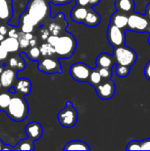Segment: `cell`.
Segmentation results:
<instances>
[{"instance_id":"15","label":"cell","mask_w":150,"mask_h":151,"mask_svg":"<svg viewBox=\"0 0 150 151\" xmlns=\"http://www.w3.org/2000/svg\"><path fill=\"white\" fill-rule=\"evenodd\" d=\"M127 22H128V14L118 11L114 12L111 17V23L121 29L127 28Z\"/></svg>"},{"instance_id":"21","label":"cell","mask_w":150,"mask_h":151,"mask_svg":"<svg viewBox=\"0 0 150 151\" xmlns=\"http://www.w3.org/2000/svg\"><path fill=\"white\" fill-rule=\"evenodd\" d=\"M64 150H90V148L84 142L72 141L64 147Z\"/></svg>"},{"instance_id":"9","label":"cell","mask_w":150,"mask_h":151,"mask_svg":"<svg viewBox=\"0 0 150 151\" xmlns=\"http://www.w3.org/2000/svg\"><path fill=\"white\" fill-rule=\"evenodd\" d=\"M95 88L97 96L103 100H109L112 98L116 92V87L111 79L102 81Z\"/></svg>"},{"instance_id":"17","label":"cell","mask_w":150,"mask_h":151,"mask_svg":"<svg viewBox=\"0 0 150 151\" xmlns=\"http://www.w3.org/2000/svg\"><path fill=\"white\" fill-rule=\"evenodd\" d=\"M88 10V8H87L85 6L76 4L71 12L72 19L76 23H83V21L86 18Z\"/></svg>"},{"instance_id":"46","label":"cell","mask_w":150,"mask_h":151,"mask_svg":"<svg viewBox=\"0 0 150 151\" xmlns=\"http://www.w3.org/2000/svg\"><path fill=\"white\" fill-rule=\"evenodd\" d=\"M3 145H4V144H3V142L0 141V150H3Z\"/></svg>"},{"instance_id":"34","label":"cell","mask_w":150,"mask_h":151,"mask_svg":"<svg viewBox=\"0 0 150 151\" xmlns=\"http://www.w3.org/2000/svg\"><path fill=\"white\" fill-rule=\"evenodd\" d=\"M8 57V51L0 44V62L4 61Z\"/></svg>"},{"instance_id":"18","label":"cell","mask_w":150,"mask_h":151,"mask_svg":"<svg viewBox=\"0 0 150 151\" xmlns=\"http://www.w3.org/2000/svg\"><path fill=\"white\" fill-rule=\"evenodd\" d=\"M115 7L118 12L129 14L134 11L135 4L133 0H116Z\"/></svg>"},{"instance_id":"49","label":"cell","mask_w":150,"mask_h":151,"mask_svg":"<svg viewBox=\"0 0 150 151\" xmlns=\"http://www.w3.org/2000/svg\"><path fill=\"white\" fill-rule=\"evenodd\" d=\"M1 88H2V85H1V82H0V89H1Z\"/></svg>"},{"instance_id":"47","label":"cell","mask_w":150,"mask_h":151,"mask_svg":"<svg viewBox=\"0 0 150 151\" xmlns=\"http://www.w3.org/2000/svg\"><path fill=\"white\" fill-rule=\"evenodd\" d=\"M2 72H3V67H1V66H0V73H1Z\"/></svg>"},{"instance_id":"42","label":"cell","mask_w":150,"mask_h":151,"mask_svg":"<svg viewBox=\"0 0 150 151\" xmlns=\"http://www.w3.org/2000/svg\"><path fill=\"white\" fill-rule=\"evenodd\" d=\"M101 2V0H89V4H88V6L89 7H93V6H95L97 5L99 3Z\"/></svg>"},{"instance_id":"6","label":"cell","mask_w":150,"mask_h":151,"mask_svg":"<svg viewBox=\"0 0 150 151\" xmlns=\"http://www.w3.org/2000/svg\"><path fill=\"white\" fill-rule=\"evenodd\" d=\"M150 26V21L147 15L131 12L128 14V22H127V28L133 31V32H146L149 30Z\"/></svg>"},{"instance_id":"7","label":"cell","mask_w":150,"mask_h":151,"mask_svg":"<svg viewBox=\"0 0 150 151\" xmlns=\"http://www.w3.org/2000/svg\"><path fill=\"white\" fill-rule=\"evenodd\" d=\"M107 38H108L109 43L113 48L125 45L126 43L125 29H121L111 23L107 30Z\"/></svg>"},{"instance_id":"48","label":"cell","mask_w":150,"mask_h":151,"mask_svg":"<svg viewBox=\"0 0 150 151\" xmlns=\"http://www.w3.org/2000/svg\"><path fill=\"white\" fill-rule=\"evenodd\" d=\"M149 44H150V36H149Z\"/></svg>"},{"instance_id":"38","label":"cell","mask_w":150,"mask_h":151,"mask_svg":"<svg viewBox=\"0 0 150 151\" xmlns=\"http://www.w3.org/2000/svg\"><path fill=\"white\" fill-rule=\"evenodd\" d=\"M50 33L49 29H42V30H41V38L42 40H47L48 37L50 36Z\"/></svg>"},{"instance_id":"32","label":"cell","mask_w":150,"mask_h":151,"mask_svg":"<svg viewBox=\"0 0 150 151\" xmlns=\"http://www.w3.org/2000/svg\"><path fill=\"white\" fill-rule=\"evenodd\" d=\"M34 25L23 23L22 27H21V31H22V33H32L34 30Z\"/></svg>"},{"instance_id":"43","label":"cell","mask_w":150,"mask_h":151,"mask_svg":"<svg viewBox=\"0 0 150 151\" xmlns=\"http://www.w3.org/2000/svg\"><path fill=\"white\" fill-rule=\"evenodd\" d=\"M36 43H37V42H36V40L34 38H32L31 40H29V46L34 47V46L36 45Z\"/></svg>"},{"instance_id":"16","label":"cell","mask_w":150,"mask_h":151,"mask_svg":"<svg viewBox=\"0 0 150 151\" xmlns=\"http://www.w3.org/2000/svg\"><path fill=\"white\" fill-rule=\"evenodd\" d=\"M101 22V16L100 14L95 12V10L88 8L86 18L83 21L82 24L89 27H95L96 26H98Z\"/></svg>"},{"instance_id":"14","label":"cell","mask_w":150,"mask_h":151,"mask_svg":"<svg viewBox=\"0 0 150 151\" xmlns=\"http://www.w3.org/2000/svg\"><path fill=\"white\" fill-rule=\"evenodd\" d=\"M12 4L11 0H0V19L9 21L12 17Z\"/></svg>"},{"instance_id":"24","label":"cell","mask_w":150,"mask_h":151,"mask_svg":"<svg viewBox=\"0 0 150 151\" xmlns=\"http://www.w3.org/2000/svg\"><path fill=\"white\" fill-rule=\"evenodd\" d=\"M11 93L8 92V93H2L0 94V110L1 111H6L11 98Z\"/></svg>"},{"instance_id":"22","label":"cell","mask_w":150,"mask_h":151,"mask_svg":"<svg viewBox=\"0 0 150 151\" xmlns=\"http://www.w3.org/2000/svg\"><path fill=\"white\" fill-rule=\"evenodd\" d=\"M13 150H34V142L27 139H23L20 140L16 146L13 148Z\"/></svg>"},{"instance_id":"5","label":"cell","mask_w":150,"mask_h":151,"mask_svg":"<svg viewBox=\"0 0 150 151\" xmlns=\"http://www.w3.org/2000/svg\"><path fill=\"white\" fill-rule=\"evenodd\" d=\"M57 119L59 124L64 127L71 128L76 125L78 119V112L72 102H66L65 107L59 111Z\"/></svg>"},{"instance_id":"2","label":"cell","mask_w":150,"mask_h":151,"mask_svg":"<svg viewBox=\"0 0 150 151\" xmlns=\"http://www.w3.org/2000/svg\"><path fill=\"white\" fill-rule=\"evenodd\" d=\"M55 53L62 58H71L76 49V40L71 34H65L58 35L57 39L53 45Z\"/></svg>"},{"instance_id":"36","label":"cell","mask_w":150,"mask_h":151,"mask_svg":"<svg viewBox=\"0 0 150 151\" xmlns=\"http://www.w3.org/2000/svg\"><path fill=\"white\" fill-rule=\"evenodd\" d=\"M144 75L149 81H150V61L147 63V65L144 67Z\"/></svg>"},{"instance_id":"3","label":"cell","mask_w":150,"mask_h":151,"mask_svg":"<svg viewBox=\"0 0 150 151\" xmlns=\"http://www.w3.org/2000/svg\"><path fill=\"white\" fill-rule=\"evenodd\" d=\"M50 12V4L46 0H31L27 6V13L37 25L46 18Z\"/></svg>"},{"instance_id":"11","label":"cell","mask_w":150,"mask_h":151,"mask_svg":"<svg viewBox=\"0 0 150 151\" xmlns=\"http://www.w3.org/2000/svg\"><path fill=\"white\" fill-rule=\"evenodd\" d=\"M25 131L27 137L33 142L39 140L42 135V127L39 122L36 121H32L27 124L26 126Z\"/></svg>"},{"instance_id":"20","label":"cell","mask_w":150,"mask_h":151,"mask_svg":"<svg viewBox=\"0 0 150 151\" xmlns=\"http://www.w3.org/2000/svg\"><path fill=\"white\" fill-rule=\"evenodd\" d=\"M1 45L9 52H16L19 50V41L17 38H13V37H8V38H4L2 42H1Z\"/></svg>"},{"instance_id":"41","label":"cell","mask_w":150,"mask_h":151,"mask_svg":"<svg viewBox=\"0 0 150 151\" xmlns=\"http://www.w3.org/2000/svg\"><path fill=\"white\" fill-rule=\"evenodd\" d=\"M7 33H8L7 27L4 26V25H1L0 26V34L3 35H7Z\"/></svg>"},{"instance_id":"44","label":"cell","mask_w":150,"mask_h":151,"mask_svg":"<svg viewBox=\"0 0 150 151\" xmlns=\"http://www.w3.org/2000/svg\"><path fill=\"white\" fill-rule=\"evenodd\" d=\"M146 15H147V17L149 18V19L150 21V3L147 5V8H146Z\"/></svg>"},{"instance_id":"28","label":"cell","mask_w":150,"mask_h":151,"mask_svg":"<svg viewBox=\"0 0 150 151\" xmlns=\"http://www.w3.org/2000/svg\"><path fill=\"white\" fill-rule=\"evenodd\" d=\"M98 72L102 77L103 80H108L111 79L112 76V70L111 68H105V67H100L98 68Z\"/></svg>"},{"instance_id":"8","label":"cell","mask_w":150,"mask_h":151,"mask_svg":"<svg viewBox=\"0 0 150 151\" xmlns=\"http://www.w3.org/2000/svg\"><path fill=\"white\" fill-rule=\"evenodd\" d=\"M92 69L85 63L82 62H77L72 65L70 67V74L72 77V79L79 82H86L88 81L89 74L91 73Z\"/></svg>"},{"instance_id":"19","label":"cell","mask_w":150,"mask_h":151,"mask_svg":"<svg viewBox=\"0 0 150 151\" xmlns=\"http://www.w3.org/2000/svg\"><path fill=\"white\" fill-rule=\"evenodd\" d=\"M115 61L112 56L107 53H101L96 58V66L97 68L105 67V68H112L114 66Z\"/></svg>"},{"instance_id":"4","label":"cell","mask_w":150,"mask_h":151,"mask_svg":"<svg viewBox=\"0 0 150 151\" xmlns=\"http://www.w3.org/2000/svg\"><path fill=\"white\" fill-rule=\"evenodd\" d=\"M112 57L117 65H127L130 67L134 65L137 59V55L135 51L126 45L114 48Z\"/></svg>"},{"instance_id":"13","label":"cell","mask_w":150,"mask_h":151,"mask_svg":"<svg viewBox=\"0 0 150 151\" xmlns=\"http://www.w3.org/2000/svg\"><path fill=\"white\" fill-rule=\"evenodd\" d=\"M16 79V73L11 69H5L0 73V82L3 88H10L14 84Z\"/></svg>"},{"instance_id":"40","label":"cell","mask_w":150,"mask_h":151,"mask_svg":"<svg viewBox=\"0 0 150 151\" xmlns=\"http://www.w3.org/2000/svg\"><path fill=\"white\" fill-rule=\"evenodd\" d=\"M75 1H76L77 4L81 5V6H85V7H88V4H89V0H75Z\"/></svg>"},{"instance_id":"39","label":"cell","mask_w":150,"mask_h":151,"mask_svg":"<svg viewBox=\"0 0 150 151\" xmlns=\"http://www.w3.org/2000/svg\"><path fill=\"white\" fill-rule=\"evenodd\" d=\"M8 35L10 36V37H13V38H17L18 39V37H19V33L16 30V29H11V30H8Z\"/></svg>"},{"instance_id":"29","label":"cell","mask_w":150,"mask_h":151,"mask_svg":"<svg viewBox=\"0 0 150 151\" xmlns=\"http://www.w3.org/2000/svg\"><path fill=\"white\" fill-rule=\"evenodd\" d=\"M49 31L51 35H59L60 33L62 32V27L59 24L57 23H50V27H49Z\"/></svg>"},{"instance_id":"30","label":"cell","mask_w":150,"mask_h":151,"mask_svg":"<svg viewBox=\"0 0 150 151\" xmlns=\"http://www.w3.org/2000/svg\"><path fill=\"white\" fill-rule=\"evenodd\" d=\"M18 41H19V48L21 49H27L28 46H29V40L27 39V37L25 36L24 33L23 35L22 34H19V37H18Z\"/></svg>"},{"instance_id":"27","label":"cell","mask_w":150,"mask_h":151,"mask_svg":"<svg viewBox=\"0 0 150 151\" xmlns=\"http://www.w3.org/2000/svg\"><path fill=\"white\" fill-rule=\"evenodd\" d=\"M27 56L29 58V59L31 60H34V61H36L40 58L41 57V51H40V49L36 46H34V47H31L27 52H26Z\"/></svg>"},{"instance_id":"10","label":"cell","mask_w":150,"mask_h":151,"mask_svg":"<svg viewBox=\"0 0 150 151\" xmlns=\"http://www.w3.org/2000/svg\"><path fill=\"white\" fill-rule=\"evenodd\" d=\"M38 69L42 73L47 74H54V73H61L62 68L59 60L52 59L50 58H46L43 60L40 61L38 64Z\"/></svg>"},{"instance_id":"31","label":"cell","mask_w":150,"mask_h":151,"mask_svg":"<svg viewBox=\"0 0 150 151\" xmlns=\"http://www.w3.org/2000/svg\"><path fill=\"white\" fill-rule=\"evenodd\" d=\"M127 150H141V143L138 141H131L126 147Z\"/></svg>"},{"instance_id":"23","label":"cell","mask_w":150,"mask_h":151,"mask_svg":"<svg viewBox=\"0 0 150 151\" xmlns=\"http://www.w3.org/2000/svg\"><path fill=\"white\" fill-rule=\"evenodd\" d=\"M40 51H41V55H42L43 57L49 58L51 57L52 55L55 54V50L54 47L52 45H50L49 42H44L40 46Z\"/></svg>"},{"instance_id":"45","label":"cell","mask_w":150,"mask_h":151,"mask_svg":"<svg viewBox=\"0 0 150 151\" xmlns=\"http://www.w3.org/2000/svg\"><path fill=\"white\" fill-rule=\"evenodd\" d=\"M4 39V35H3L0 34V42H2Z\"/></svg>"},{"instance_id":"25","label":"cell","mask_w":150,"mask_h":151,"mask_svg":"<svg viewBox=\"0 0 150 151\" xmlns=\"http://www.w3.org/2000/svg\"><path fill=\"white\" fill-rule=\"evenodd\" d=\"M103 81V79H102V77H101V75H100V73H99V72H98V69L97 70H92L91 71V73H90V74H89V77H88V82L91 84V85H93V86H96V85H98L101 81Z\"/></svg>"},{"instance_id":"37","label":"cell","mask_w":150,"mask_h":151,"mask_svg":"<svg viewBox=\"0 0 150 151\" xmlns=\"http://www.w3.org/2000/svg\"><path fill=\"white\" fill-rule=\"evenodd\" d=\"M19 60L17 58H11L10 60H9V65L11 68H17V65H18V63H19Z\"/></svg>"},{"instance_id":"26","label":"cell","mask_w":150,"mask_h":151,"mask_svg":"<svg viewBox=\"0 0 150 151\" xmlns=\"http://www.w3.org/2000/svg\"><path fill=\"white\" fill-rule=\"evenodd\" d=\"M130 70H131V67L127 65H117V64L115 65L116 74L121 78L126 77L130 73Z\"/></svg>"},{"instance_id":"1","label":"cell","mask_w":150,"mask_h":151,"mask_svg":"<svg viewBox=\"0 0 150 151\" xmlns=\"http://www.w3.org/2000/svg\"><path fill=\"white\" fill-rule=\"evenodd\" d=\"M8 117L16 122H21L25 120L28 114V105L23 96L16 94L11 96L10 104L6 109Z\"/></svg>"},{"instance_id":"33","label":"cell","mask_w":150,"mask_h":151,"mask_svg":"<svg viewBox=\"0 0 150 151\" xmlns=\"http://www.w3.org/2000/svg\"><path fill=\"white\" fill-rule=\"evenodd\" d=\"M141 150H150V139H145L140 142Z\"/></svg>"},{"instance_id":"35","label":"cell","mask_w":150,"mask_h":151,"mask_svg":"<svg viewBox=\"0 0 150 151\" xmlns=\"http://www.w3.org/2000/svg\"><path fill=\"white\" fill-rule=\"evenodd\" d=\"M72 1L73 0H50V3L54 4H57V5H62V4H67L71 3Z\"/></svg>"},{"instance_id":"12","label":"cell","mask_w":150,"mask_h":151,"mask_svg":"<svg viewBox=\"0 0 150 151\" xmlns=\"http://www.w3.org/2000/svg\"><path fill=\"white\" fill-rule=\"evenodd\" d=\"M13 88L16 91V94L25 96L30 94L31 88H32V84H31L30 80L26 79V78H21L16 81Z\"/></svg>"}]
</instances>
